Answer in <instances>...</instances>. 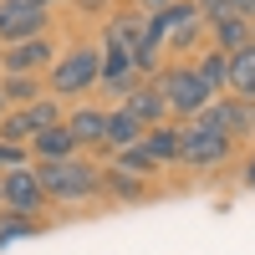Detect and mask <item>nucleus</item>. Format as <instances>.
<instances>
[{
  "label": "nucleus",
  "mask_w": 255,
  "mask_h": 255,
  "mask_svg": "<svg viewBox=\"0 0 255 255\" xmlns=\"http://www.w3.org/2000/svg\"><path fill=\"white\" fill-rule=\"evenodd\" d=\"M36 184H41V194L56 199V204H82V199H92L102 194V179H97V168L87 158H61V163H36Z\"/></svg>",
  "instance_id": "f257e3e1"
},
{
  "label": "nucleus",
  "mask_w": 255,
  "mask_h": 255,
  "mask_svg": "<svg viewBox=\"0 0 255 255\" xmlns=\"http://www.w3.org/2000/svg\"><path fill=\"white\" fill-rule=\"evenodd\" d=\"M153 87L163 92L168 113H179V118H199V113L209 108V102H215V92L204 87V77H199L194 67H163Z\"/></svg>",
  "instance_id": "f03ea898"
},
{
  "label": "nucleus",
  "mask_w": 255,
  "mask_h": 255,
  "mask_svg": "<svg viewBox=\"0 0 255 255\" xmlns=\"http://www.w3.org/2000/svg\"><path fill=\"white\" fill-rule=\"evenodd\" d=\"M102 77V51L97 46H72L51 61V92L56 97H82Z\"/></svg>",
  "instance_id": "7ed1b4c3"
},
{
  "label": "nucleus",
  "mask_w": 255,
  "mask_h": 255,
  "mask_svg": "<svg viewBox=\"0 0 255 255\" xmlns=\"http://www.w3.org/2000/svg\"><path fill=\"white\" fill-rule=\"evenodd\" d=\"M230 153H235V138L220 133V128H209L199 118L189 128H179V163H189V168H220Z\"/></svg>",
  "instance_id": "20e7f679"
},
{
  "label": "nucleus",
  "mask_w": 255,
  "mask_h": 255,
  "mask_svg": "<svg viewBox=\"0 0 255 255\" xmlns=\"http://www.w3.org/2000/svg\"><path fill=\"white\" fill-rule=\"evenodd\" d=\"M56 123H61V108L51 97H41V102H31V108H15V113L0 118V143L26 148L36 133H46V128H56Z\"/></svg>",
  "instance_id": "39448f33"
},
{
  "label": "nucleus",
  "mask_w": 255,
  "mask_h": 255,
  "mask_svg": "<svg viewBox=\"0 0 255 255\" xmlns=\"http://www.w3.org/2000/svg\"><path fill=\"white\" fill-rule=\"evenodd\" d=\"M46 5H31V0H0V41L15 46V41H36L46 36Z\"/></svg>",
  "instance_id": "423d86ee"
},
{
  "label": "nucleus",
  "mask_w": 255,
  "mask_h": 255,
  "mask_svg": "<svg viewBox=\"0 0 255 255\" xmlns=\"http://www.w3.org/2000/svg\"><path fill=\"white\" fill-rule=\"evenodd\" d=\"M56 61V46L46 36H36V41H15V46L0 51V72L5 77H36L41 67H51Z\"/></svg>",
  "instance_id": "0eeeda50"
},
{
  "label": "nucleus",
  "mask_w": 255,
  "mask_h": 255,
  "mask_svg": "<svg viewBox=\"0 0 255 255\" xmlns=\"http://www.w3.org/2000/svg\"><path fill=\"white\" fill-rule=\"evenodd\" d=\"M0 204L15 209V215H36L41 204H46V194H41L36 184V168H10V174H0Z\"/></svg>",
  "instance_id": "6e6552de"
},
{
  "label": "nucleus",
  "mask_w": 255,
  "mask_h": 255,
  "mask_svg": "<svg viewBox=\"0 0 255 255\" xmlns=\"http://www.w3.org/2000/svg\"><path fill=\"white\" fill-rule=\"evenodd\" d=\"M123 113H128V118H133L143 133H148V128H158V123L168 118V102H163V92L153 87V82H148V87H133V92H128Z\"/></svg>",
  "instance_id": "1a4fd4ad"
},
{
  "label": "nucleus",
  "mask_w": 255,
  "mask_h": 255,
  "mask_svg": "<svg viewBox=\"0 0 255 255\" xmlns=\"http://www.w3.org/2000/svg\"><path fill=\"white\" fill-rule=\"evenodd\" d=\"M31 153H36V163L77 158V138H72V128H67V123H56V128H46V133H36V138H31Z\"/></svg>",
  "instance_id": "9d476101"
},
{
  "label": "nucleus",
  "mask_w": 255,
  "mask_h": 255,
  "mask_svg": "<svg viewBox=\"0 0 255 255\" xmlns=\"http://www.w3.org/2000/svg\"><path fill=\"white\" fill-rule=\"evenodd\" d=\"M209 36H215V51L235 56V51H245L250 41H255V26H250L245 15H225V20H215V26H209Z\"/></svg>",
  "instance_id": "9b49d317"
},
{
  "label": "nucleus",
  "mask_w": 255,
  "mask_h": 255,
  "mask_svg": "<svg viewBox=\"0 0 255 255\" xmlns=\"http://www.w3.org/2000/svg\"><path fill=\"white\" fill-rule=\"evenodd\" d=\"M225 87L235 92V97H250V102H255V41H250L245 51L230 56V77H225Z\"/></svg>",
  "instance_id": "f8f14e48"
},
{
  "label": "nucleus",
  "mask_w": 255,
  "mask_h": 255,
  "mask_svg": "<svg viewBox=\"0 0 255 255\" xmlns=\"http://www.w3.org/2000/svg\"><path fill=\"white\" fill-rule=\"evenodd\" d=\"M138 148H143V153L153 158V163H179V128H168V123H158V128H148Z\"/></svg>",
  "instance_id": "ddd939ff"
},
{
  "label": "nucleus",
  "mask_w": 255,
  "mask_h": 255,
  "mask_svg": "<svg viewBox=\"0 0 255 255\" xmlns=\"http://www.w3.org/2000/svg\"><path fill=\"white\" fill-rule=\"evenodd\" d=\"M102 143H108V148H118V153H123V148L143 143V128H138L133 118H128V113L118 108V113H108V128H102Z\"/></svg>",
  "instance_id": "4468645a"
},
{
  "label": "nucleus",
  "mask_w": 255,
  "mask_h": 255,
  "mask_svg": "<svg viewBox=\"0 0 255 255\" xmlns=\"http://www.w3.org/2000/svg\"><path fill=\"white\" fill-rule=\"evenodd\" d=\"M67 128H72L77 148H82V143H102V128H108V113H97V108H77V113L67 118Z\"/></svg>",
  "instance_id": "2eb2a0df"
},
{
  "label": "nucleus",
  "mask_w": 255,
  "mask_h": 255,
  "mask_svg": "<svg viewBox=\"0 0 255 255\" xmlns=\"http://www.w3.org/2000/svg\"><path fill=\"white\" fill-rule=\"evenodd\" d=\"M97 179H102V189H108L113 199H143L148 194V184L138 174H123V168H97Z\"/></svg>",
  "instance_id": "dca6fc26"
},
{
  "label": "nucleus",
  "mask_w": 255,
  "mask_h": 255,
  "mask_svg": "<svg viewBox=\"0 0 255 255\" xmlns=\"http://www.w3.org/2000/svg\"><path fill=\"white\" fill-rule=\"evenodd\" d=\"M36 230H41L36 215H15V209H5V215H0V250L15 245V240H26V235H36Z\"/></svg>",
  "instance_id": "f3484780"
},
{
  "label": "nucleus",
  "mask_w": 255,
  "mask_h": 255,
  "mask_svg": "<svg viewBox=\"0 0 255 255\" xmlns=\"http://www.w3.org/2000/svg\"><path fill=\"white\" fill-rule=\"evenodd\" d=\"M194 72L204 77V87H209V92H225V77H230V56H225V51H204Z\"/></svg>",
  "instance_id": "a211bd4d"
},
{
  "label": "nucleus",
  "mask_w": 255,
  "mask_h": 255,
  "mask_svg": "<svg viewBox=\"0 0 255 255\" xmlns=\"http://www.w3.org/2000/svg\"><path fill=\"white\" fill-rule=\"evenodd\" d=\"M0 92H5V102L31 108V102H41V77H5V82H0Z\"/></svg>",
  "instance_id": "6ab92c4d"
},
{
  "label": "nucleus",
  "mask_w": 255,
  "mask_h": 255,
  "mask_svg": "<svg viewBox=\"0 0 255 255\" xmlns=\"http://www.w3.org/2000/svg\"><path fill=\"white\" fill-rule=\"evenodd\" d=\"M113 168H123V174H158V163L148 158V153H143L138 143H133V148H123V153H118V163H113Z\"/></svg>",
  "instance_id": "aec40b11"
},
{
  "label": "nucleus",
  "mask_w": 255,
  "mask_h": 255,
  "mask_svg": "<svg viewBox=\"0 0 255 255\" xmlns=\"http://www.w3.org/2000/svg\"><path fill=\"white\" fill-rule=\"evenodd\" d=\"M10 168H26V148L0 143V174H10Z\"/></svg>",
  "instance_id": "412c9836"
},
{
  "label": "nucleus",
  "mask_w": 255,
  "mask_h": 255,
  "mask_svg": "<svg viewBox=\"0 0 255 255\" xmlns=\"http://www.w3.org/2000/svg\"><path fill=\"white\" fill-rule=\"evenodd\" d=\"M143 5V15H153V10H163V5H174V0H138Z\"/></svg>",
  "instance_id": "4be33fe9"
},
{
  "label": "nucleus",
  "mask_w": 255,
  "mask_h": 255,
  "mask_svg": "<svg viewBox=\"0 0 255 255\" xmlns=\"http://www.w3.org/2000/svg\"><path fill=\"white\" fill-rule=\"evenodd\" d=\"M245 184H250V189H255V153H250V158H245Z\"/></svg>",
  "instance_id": "5701e85b"
},
{
  "label": "nucleus",
  "mask_w": 255,
  "mask_h": 255,
  "mask_svg": "<svg viewBox=\"0 0 255 255\" xmlns=\"http://www.w3.org/2000/svg\"><path fill=\"white\" fill-rule=\"evenodd\" d=\"M0 118H5V92H0Z\"/></svg>",
  "instance_id": "b1692460"
},
{
  "label": "nucleus",
  "mask_w": 255,
  "mask_h": 255,
  "mask_svg": "<svg viewBox=\"0 0 255 255\" xmlns=\"http://www.w3.org/2000/svg\"><path fill=\"white\" fill-rule=\"evenodd\" d=\"M77 5H97V0H77Z\"/></svg>",
  "instance_id": "393cba45"
},
{
  "label": "nucleus",
  "mask_w": 255,
  "mask_h": 255,
  "mask_svg": "<svg viewBox=\"0 0 255 255\" xmlns=\"http://www.w3.org/2000/svg\"><path fill=\"white\" fill-rule=\"evenodd\" d=\"M31 5H51V0H31Z\"/></svg>",
  "instance_id": "a878e982"
}]
</instances>
